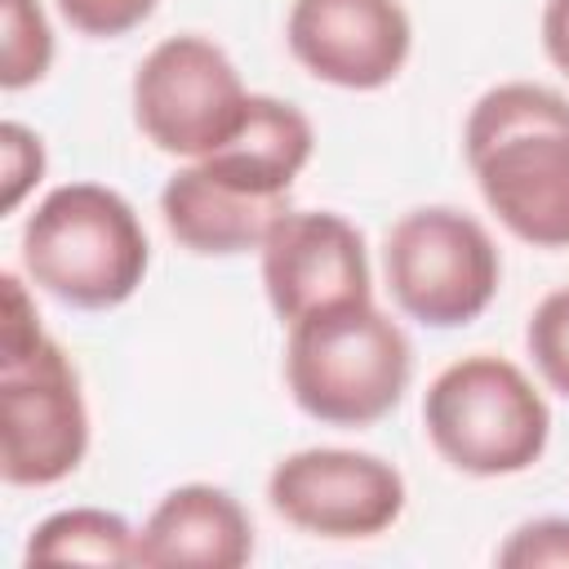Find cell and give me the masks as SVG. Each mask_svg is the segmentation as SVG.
<instances>
[{
  "instance_id": "cell-20",
  "label": "cell",
  "mask_w": 569,
  "mask_h": 569,
  "mask_svg": "<svg viewBox=\"0 0 569 569\" xmlns=\"http://www.w3.org/2000/svg\"><path fill=\"white\" fill-rule=\"evenodd\" d=\"M4 284V325H0V356H13V351H27L31 342L44 338V325H40V311H36V298L27 293L22 276L18 271H4L0 276Z\"/></svg>"
},
{
  "instance_id": "cell-5",
  "label": "cell",
  "mask_w": 569,
  "mask_h": 569,
  "mask_svg": "<svg viewBox=\"0 0 569 569\" xmlns=\"http://www.w3.org/2000/svg\"><path fill=\"white\" fill-rule=\"evenodd\" d=\"M382 280L409 320L427 329H462L498 298L502 253L476 213L422 204L391 222L382 240Z\"/></svg>"
},
{
  "instance_id": "cell-15",
  "label": "cell",
  "mask_w": 569,
  "mask_h": 569,
  "mask_svg": "<svg viewBox=\"0 0 569 569\" xmlns=\"http://www.w3.org/2000/svg\"><path fill=\"white\" fill-rule=\"evenodd\" d=\"M53 67V27L40 0H4V36H0V84L9 93L31 89Z\"/></svg>"
},
{
  "instance_id": "cell-3",
  "label": "cell",
  "mask_w": 569,
  "mask_h": 569,
  "mask_svg": "<svg viewBox=\"0 0 569 569\" xmlns=\"http://www.w3.org/2000/svg\"><path fill=\"white\" fill-rule=\"evenodd\" d=\"M409 378V333L373 298L284 325L289 396L325 427H373L405 400Z\"/></svg>"
},
{
  "instance_id": "cell-10",
  "label": "cell",
  "mask_w": 569,
  "mask_h": 569,
  "mask_svg": "<svg viewBox=\"0 0 569 569\" xmlns=\"http://www.w3.org/2000/svg\"><path fill=\"white\" fill-rule=\"evenodd\" d=\"M258 262L280 325L373 298L365 236L333 209H289L262 240Z\"/></svg>"
},
{
  "instance_id": "cell-12",
  "label": "cell",
  "mask_w": 569,
  "mask_h": 569,
  "mask_svg": "<svg viewBox=\"0 0 569 569\" xmlns=\"http://www.w3.org/2000/svg\"><path fill=\"white\" fill-rule=\"evenodd\" d=\"M289 196H253L222 182L200 160H187L160 187V218L169 236L200 258H236L258 253L271 227L289 213Z\"/></svg>"
},
{
  "instance_id": "cell-2",
  "label": "cell",
  "mask_w": 569,
  "mask_h": 569,
  "mask_svg": "<svg viewBox=\"0 0 569 569\" xmlns=\"http://www.w3.org/2000/svg\"><path fill=\"white\" fill-rule=\"evenodd\" d=\"M22 276L80 311L129 302L151 267V240L138 209L102 182H62L36 200L22 222Z\"/></svg>"
},
{
  "instance_id": "cell-11",
  "label": "cell",
  "mask_w": 569,
  "mask_h": 569,
  "mask_svg": "<svg viewBox=\"0 0 569 569\" xmlns=\"http://www.w3.org/2000/svg\"><path fill=\"white\" fill-rule=\"evenodd\" d=\"M253 556V520L240 498L209 480L173 485L138 529V565L240 569Z\"/></svg>"
},
{
  "instance_id": "cell-17",
  "label": "cell",
  "mask_w": 569,
  "mask_h": 569,
  "mask_svg": "<svg viewBox=\"0 0 569 569\" xmlns=\"http://www.w3.org/2000/svg\"><path fill=\"white\" fill-rule=\"evenodd\" d=\"M44 178V138L22 124V120H4L0 124V213H18V204L40 187Z\"/></svg>"
},
{
  "instance_id": "cell-13",
  "label": "cell",
  "mask_w": 569,
  "mask_h": 569,
  "mask_svg": "<svg viewBox=\"0 0 569 569\" xmlns=\"http://www.w3.org/2000/svg\"><path fill=\"white\" fill-rule=\"evenodd\" d=\"M311 151H316V129H311L307 111H298L293 102L271 98V93H249V107H244L236 133L200 164L240 191L289 196L293 178L311 164Z\"/></svg>"
},
{
  "instance_id": "cell-18",
  "label": "cell",
  "mask_w": 569,
  "mask_h": 569,
  "mask_svg": "<svg viewBox=\"0 0 569 569\" xmlns=\"http://www.w3.org/2000/svg\"><path fill=\"white\" fill-rule=\"evenodd\" d=\"M507 569H569V516H538L507 533L498 547Z\"/></svg>"
},
{
  "instance_id": "cell-19",
  "label": "cell",
  "mask_w": 569,
  "mask_h": 569,
  "mask_svg": "<svg viewBox=\"0 0 569 569\" xmlns=\"http://www.w3.org/2000/svg\"><path fill=\"white\" fill-rule=\"evenodd\" d=\"M53 4L71 22V31L89 36V40H116V36H129L133 27H142L160 0H53Z\"/></svg>"
},
{
  "instance_id": "cell-21",
  "label": "cell",
  "mask_w": 569,
  "mask_h": 569,
  "mask_svg": "<svg viewBox=\"0 0 569 569\" xmlns=\"http://www.w3.org/2000/svg\"><path fill=\"white\" fill-rule=\"evenodd\" d=\"M538 31H542V53H547V62H551L560 76H569V0H547Z\"/></svg>"
},
{
  "instance_id": "cell-6",
  "label": "cell",
  "mask_w": 569,
  "mask_h": 569,
  "mask_svg": "<svg viewBox=\"0 0 569 569\" xmlns=\"http://www.w3.org/2000/svg\"><path fill=\"white\" fill-rule=\"evenodd\" d=\"M138 133L178 160L213 156L240 124L249 89L213 40L182 31L151 44L129 84Z\"/></svg>"
},
{
  "instance_id": "cell-8",
  "label": "cell",
  "mask_w": 569,
  "mask_h": 569,
  "mask_svg": "<svg viewBox=\"0 0 569 569\" xmlns=\"http://www.w3.org/2000/svg\"><path fill=\"white\" fill-rule=\"evenodd\" d=\"M267 502L284 525L311 538L351 542L387 533L405 516L409 489L405 476L369 449L311 445L271 467Z\"/></svg>"
},
{
  "instance_id": "cell-7",
  "label": "cell",
  "mask_w": 569,
  "mask_h": 569,
  "mask_svg": "<svg viewBox=\"0 0 569 569\" xmlns=\"http://www.w3.org/2000/svg\"><path fill=\"white\" fill-rule=\"evenodd\" d=\"M89 453V405L58 338L0 356V476L13 489H49Z\"/></svg>"
},
{
  "instance_id": "cell-1",
  "label": "cell",
  "mask_w": 569,
  "mask_h": 569,
  "mask_svg": "<svg viewBox=\"0 0 569 569\" xmlns=\"http://www.w3.org/2000/svg\"><path fill=\"white\" fill-rule=\"evenodd\" d=\"M489 213L533 249H569V98L533 80L485 89L462 124Z\"/></svg>"
},
{
  "instance_id": "cell-14",
  "label": "cell",
  "mask_w": 569,
  "mask_h": 569,
  "mask_svg": "<svg viewBox=\"0 0 569 569\" xmlns=\"http://www.w3.org/2000/svg\"><path fill=\"white\" fill-rule=\"evenodd\" d=\"M27 565H138V529L107 507H62L27 538Z\"/></svg>"
},
{
  "instance_id": "cell-9",
  "label": "cell",
  "mask_w": 569,
  "mask_h": 569,
  "mask_svg": "<svg viewBox=\"0 0 569 569\" xmlns=\"http://www.w3.org/2000/svg\"><path fill=\"white\" fill-rule=\"evenodd\" d=\"M284 44L320 84L373 93L405 71L413 22L400 0H293Z\"/></svg>"
},
{
  "instance_id": "cell-4",
  "label": "cell",
  "mask_w": 569,
  "mask_h": 569,
  "mask_svg": "<svg viewBox=\"0 0 569 569\" xmlns=\"http://www.w3.org/2000/svg\"><path fill=\"white\" fill-rule=\"evenodd\" d=\"M422 427L453 471L498 480L529 471L547 453L551 409L516 360L471 351L427 382Z\"/></svg>"
},
{
  "instance_id": "cell-16",
  "label": "cell",
  "mask_w": 569,
  "mask_h": 569,
  "mask_svg": "<svg viewBox=\"0 0 569 569\" xmlns=\"http://www.w3.org/2000/svg\"><path fill=\"white\" fill-rule=\"evenodd\" d=\"M525 351L538 378L569 400V284L538 298V307L525 320Z\"/></svg>"
}]
</instances>
